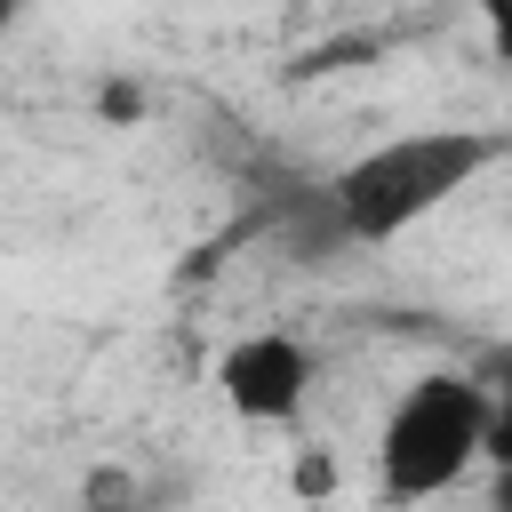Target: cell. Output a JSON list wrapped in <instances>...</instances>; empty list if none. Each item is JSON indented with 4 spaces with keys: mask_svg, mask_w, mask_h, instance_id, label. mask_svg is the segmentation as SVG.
Returning a JSON list of instances; mask_svg holds the SVG:
<instances>
[{
    "mask_svg": "<svg viewBox=\"0 0 512 512\" xmlns=\"http://www.w3.org/2000/svg\"><path fill=\"white\" fill-rule=\"evenodd\" d=\"M24 8H32V0H0V40H8L16 24H24Z\"/></svg>",
    "mask_w": 512,
    "mask_h": 512,
    "instance_id": "ba28073f",
    "label": "cell"
},
{
    "mask_svg": "<svg viewBox=\"0 0 512 512\" xmlns=\"http://www.w3.org/2000/svg\"><path fill=\"white\" fill-rule=\"evenodd\" d=\"M488 464V384L480 368H424L400 384V400L376 424V496L384 504H432Z\"/></svg>",
    "mask_w": 512,
    "mask_h": 512,
    "instance_id": "7a4b0ae2",
    "label": "cell"
},
{
    "mask_svg": "<svg viewBox=\"0 0 512 512\" xmlns=\"http://www.w3.org/2000/svg\"><path fill=\"white\" fill-rule=\"evenodd\" d=\"M328 480H336V472H328V456H304V464H296V488H304V496H312V488H328Z\"/></svg>",
    "mask_w": 512,
    "mask_h": 512,
    "instance_id": "8992f818",
    "label": "cell"
},
{
    "mask_svg": "<svg viewBox=\"0 0 512 512\" xmlns=\"http://www.w3.org/2000/svg\"><path fill=\"white\" fill-rule=\"evenodd\" d=\"M488 512H512V464H496V480H488Z\"/></svg>",
    "mask_w": 512,
    "mask_h": 512,
    "instance_id": "52a82bcc",
    "label": "cell"
},
{
    "mask_svg": "<svg viewBox=\"0 0 512 512\" xmlns=\"http://www.w3.org/2000/svg\"><path fill=\"white\" fill-rule=\"evenodd\" d=\"M480 24H488V48H496V64L512 72V0H480Z\"/></svg>",
    "mask_w": 512,
    "mask_h": 512,
    "instance_id": "5b68a950",
    "label": "cell"
},
{
    "mask_svg": "<svg viewBox=\"0 0 512 512\" xmlns=\"http://www.w3.org/2000/svg\"><path fill=\"white\" fill-rule=\"evenodd\" d=\"M504 152L512 136L496 128H400L328 176V216L352 248H392L416 224H432L448 200H464Z\"/></svg>",
    "mask_w": 512,
    "mask_h": 512,
    "instance_id": "6da1fadb",
    "label": "cell"
},
{
    "mask_svg": "<svg viewBox=\"0 0 512 512\" xmlns=\"http://www.w3.org/2000/svg\"><path fill=\"white\" fill-rule=\"evenodd\" d=\"M312 384H320L312 376V344L288 336V328H248V336H232L216 352V400L240 424H256V432L296 424L304 400H312Z\"/></svg>",
    "mask_w": 512,
    "mask_h": 512,
    "instance_id": "3957f363",
    "label": "cell"
},
{
    "mask_svg": "<svg viewBox=\"0 0 512 512\" xmlns=\"http://www.w3.org/2000/svg\"><path fill=\"white\" fill-rule=\"evenodd\" d=\"M480 384H488V464H512V352H496Z\"/></svg>",
    "mask_w": 512,
    "mask_h": 512,
    "instance_id": "277c9868",
    "label": "cell"
}]
</instances>
